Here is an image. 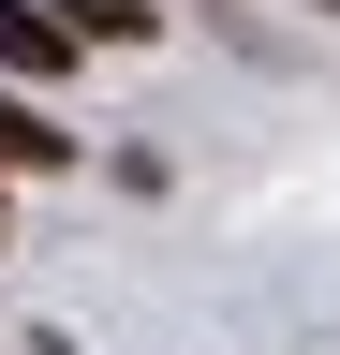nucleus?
Returning a JSON list of instances; mask_svg holds the SVG:
<instances>
[{
	"mask_svg": "<svg viewBox=\"0 0 340 355\" xmlns=\"http://www.w3.org/2000/svg\"><path fill=\"white\" fill-rule=\"evenodd\" d=\"M74 60H89V44L60 30V0H0V74H15V89H60Z\"/></svg>",
	"mask_w": 340,
	"mask_h": 355,
	"instance_id": "obj_1",
	"label": "nucleus"
},
{
	"mask_svg": "<svg viewBox=\"0 0 340 355\" xmlns=\"http://www.w3.org/2000/svg\"><path fill=\"white\" fill-rule=\"evenodd\" d=\"M60 163H74V133H60L45 104H30L15 74H0V178H60Z\"/></svg>",
	"mask_w": 340,
	"mask_h": 355,
	"instance_id": "obj_2",
	"label": "nucleus"
},
{
	"mask_svg": "<svg viewBox=\"0 0 340 355\" xmlns=\"http://www.w3.org/2000/svg\"><path fill=\"white\" fill-rule=\"evenodd\" d=\"M60 30H74V44H148L163 0H60Z\"/></svg>",
	"mask_w": 340,
	"mask_h": 355,
	"instance_id": "obj_3",
	"label": "nucleus"
},
{
	"mask_svg": "<svg viewBox=\"0 0 340 355\" xmlns=\"http://www.w3.org/2000/svg\"><path fill=\"white\" fill-rule=\"evenodd\" d=\"M325 15H340V0H325Z\"/></svg>",
	"mask_w": 340,
	"mask_h": 355,
	"instance_id": "obj_4",
	"label": "nucleus"
}]
</instances>
